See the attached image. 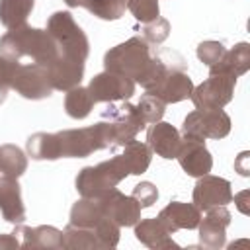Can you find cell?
<instances>
[{
	"mask_svg": "<svg viewBox=\"0 0 250 250\" xmlns=\"http://www.w3.org/2000/svg\"><path fill=\"white\" fill-rule=\"evenodd\" d=\"M0 55L12 61H20L21 57H31L33 62L47 64L59 55V49L53 37L47 33V29H37L23 23L8 29L0 37Z\"/></svg>",
	"mask_w": 250,
	"mask_h": 250,
	"instance_id": "cell-1",
	"label": "cell"
},
{
	"mask_svg": "<svg viewBox=\"0 0 250 250\" xmlns=\"http://www.w3.org/2000/svg\"><path fill=\"white\" fill-rule=\"evenodd\" d=\"M127 176H129L127 164L121 158V154H117L96 166H84L76 176V191L82 197L98 199Z\"/></svg>",
	"mask_w": 250,
	"mask_h": 250,
	"instance_id": "cell-2",
	"label": "cell"
},
{
	"mask_svg": "<svg viewBox=\"0 0 250 250\" xmlns=\"http://www.w3.org/2000/svg\"><path fill=\"white\" fill-rule=\"evenodd\" d=\"M47 33L53 37L61 55L86 61L90 53V43L82 27L74 21L70 12H55L47 21Z\"/></svg>",
	"mask_w": 250,
	"mask_h": 250,
	"instance_id": "cell-3",
	"label": "cell"
},
{
	"mask_svg": "<svg viewBox=\"0 0 250 250\" xmlns=\"http://www.w3.org/2000/svg\"><path fill=\"white\" fill-rule=\"evenodd\" d=\"M57 135L61 141L62 156H68V158H84L96 150H102L113 145L107 121H100L92 127L64 129V131H59Z\"/></svg>",
	"mask_w": 250,
	"mask_h": 250,
	"instance_id": "cell-4",
	"label": "cell"
},
{
	"mask_svg": "<svg viewBox=\"0 0 250 250\" xmlns=\"http://www.w3.org/2000/svg\"><path fill=\"white\" fill-rule=\"evenodd\" d=\"M148 43L143 37H131L125 43H119L111 47L104 57V66L109 72H117L123 76H129L137 80V76L143 72V68L150 61Z\"/></svg>",
	"mask_w": 250,
	"mask_h": 250,
	"instance_id": "cell-5",
	"label": "cell"
},
{
	"mask_svg": "<svg viewBox=\"0 0 250 250\" xmlns=\"http://www.w3.org/2000/svg\"><path fill=\"white\" fill-rule=\"evenodd\" d=\"M230 133V117L223 109H195L186 115L182 137L191 141L225 139Z\"/></svg>",
	"mask_w": 250,
	"mask_h": 250,
	"instance_id": "cell-6",
	"label": "cell"
},
{
	"mask_svg": "<svg viewBox=\"0 0 250 250\" xmlns=\"http://www.w3.org/2000/svg\"><path fill=\"white\" fill-rule=\"evenodd\" d=\"M234 84H236L234 76L213 72L205 82L193 86L189 98L197 109H223L232 100Z\"/></svg>",
	"mask_w": 250,
	"mask_h": 250,
	"instance_id": "cell-7",
	"label": "cell"
},
{
	"mask_svg": "<svg viewBox=\"0 0 250 250\" xmlns=\"http://www.w3.org/2000/svg\"><path fill=\"white\" fill-rule=\"evenodd\" d=\"M12 88L27 100H43V98H49L53 92L47 66L39 62H31V64L18 62L12 78Z\"/></svg>",
	"mask_w": 250,
	"mask_h": 250,
	"instance_id": "cell-8",
	"label": "cell"
},
{
	"mask_svg": "<svg viewBox=\"0 0 250 250\" xmlns=\"http://www.w3.org/2000/svg\"><path fill=\"white\" fill-rule=\"evenodd\" d=\"M104 119H109L107 127L113 145H127L129 141L135 139V135L141 129H145V121L139 115L137 105L133 104H121L109 107L107 111H104Z\"/></svg>",
	"mask_w": 250,
	"mask_h": 250,
	"instance_id": "cell-9",
	"label": "cell"
},
{
	"mask_svg": "<svg viewBox=\"0 0 250 250\" xmlns=\"http://www.w3.org/2000/svg\"><path fill=\"white\" fill-rule=\"evenodd\" d=\"M88 92L92 94L94 102H119V100H129L135 94V80L117 72L104 70L96 74L90 84Z\"/></svg>",
	"mask_w": 250,
	"mask_h": 250,
	"instance_id": "cell-10",
	"label": "cell"
},
{
	"mask_svg": "<svg viewBox=\"0 0 250 250\" xmlns=\"http://www.w3.org/2000/svg\"><path fill=\"white\" fill-rule=\"evenodd\" d=\"M232 201V189L230 182L219 176L203 174L197 178V184L191 193V203L199 211H207L215 205H227Z\"/></svg>",
	"mask_w": 250,
	"mask_h": 250,
	"instance_id": "cell-11",
	"label": "cell"
},
{
	"mask_svg": "<svg viewBox=\"0 0 250 250\" xmlns=\"http://www.w3.org/2000/svg\"><path fill=\"white\" fill-rule=\"evenodd\" d=\"M104 217L111 219L119 227H133L141 219V205L133 195H125L119 189L111 188L102 197H98Z\"/></svg>",
	"mask_w": 250,
	"mask_h": 250,
	"instance_id": "cell-12",
	"label": "cell"
},
{
	"mask_svg": "<svg viewBox=\"0 0 250 250\" xmlns=\"http://www.w3.org/2000/svg\"><path fill=\"white\" fill-rule=\"evenodd\" d=\"M49 72V82L53 90L68 92L76 86H80L82 76H84V61L66 57V55H57L51 62L45 64Z\"/></svg>",
	"mask_w": 250,
	"mask_h": 250,
	"instance_id": "cell-13",
	"label": "cell"
},
{
	"mask_svg": "<svg viewBox=\"0 0 250 250\" xmlns=\"http://www.w3.org/2000/svg\"><path fill=\"white\" fill-rule=\"evenodd\" d=\"M176 158H178L182 170L191 178H199L203 174H209L213 168V156L207 150L203 141L182 139Z\"/></svg>",
	"mask_w": 250,
	"mask_h": 250,
	"instance_id": "cell-14",
	"label": "cell"
},
{
	"mask_svg": "<svg viewBox=\"0 0 250 250\" xmlns=\"http://www.w3.org/2000/svg\"><path fill=\"white\" fill-rule=\"evenodd\" d=\"M230 223V213L227 211L225 205H215L207 209V215L199 219V240L207 248H223L225 246V236H227V227Z\"/></svg>",
	"mask_w": 250,
	"mask_h": 250,
	"instance_id": "cell-15",
	"label": "cell"
},
{
	"mask_svg": "<svg viewBox=\"0 0 250 250\" xmlns=\"http://www.w3.org/2000/svg\"><path fill=\"white\" fill-rule=\"evenodd\" d=\"M0 213L12 225H21L25 221V207L18 178L6 174H0Z\"/></svg>",
	"mask_w": 250,
	"mask_h": 250,
	"instance_id": "cell-16",
	"label": "cell"
},
{
	"mask_svg": "<svg viewBox=\"0 0 250 250\" xmlns=\"http://www.w3.org/2000/svg\"><path fill=\"white\" fill-rule=\"evenodd\" d=\"M180 143H182V135L172 123L156 121L146 131V145L150 146L152 152H156L162 158H176Z\"/></svg>",
	"mask_w": 250,
	"mask_h": 250,
	"instance_id": "cell-17",
	"label": "cell"
},
{
	"mask_svg": "<svg viewBox=\"0 0 250 250\" xmlns=\"http://www.w3.org/2000/svg\"><path fill=\"white\" fill-rule=\"evenodd\" d=\"M158 219L162 225L174 234L180 229H197L201 211L193 203H184V201H170L160 213Z\"/></svg>",
	"mask_w": 250,
	"mask_h": 250,
	"instance_id": "cell-18",
	"label": "cell"
},
{
	"mask_svg": "<svg viewBox=\"0 0 250 250\" xmlns=\"http://www.w3.org/2000/svg\"><path fill=\"white\" fill-rule=\"evenodd\" d=\"M135 236L141 244L154 248V250H166V248H180L172 240V232L162 225V221L156 219H139L135 225Z\"/></svg>",
	"mask_w": 250,
	"mask_h": 250,
	"instance_id": "cell-19",
	"label": "cell"
},
{
	"mask_svg": "<svg viewBox=\"0 0 250 250\" xmlns=\"http://www.w3.org/2000/svg\"><path fill=\"white\" fill-rule=\"evenodd\" d=\"M250 68V45L248 43H236L230 51H225L223 59L209 66V74L213 72H223V74H230L234 78L246 74Z\"/></svg>",
	"mask_w": 250,
	"mask_h": 250,
	"instance_id": "cell-20",
	"label": "cell"
},
{
	"mask_svg": "<svg viewBox=\"0 0 250 250\" xmlns=\"http://www.w3.org/2000/svg\"><path fill=\"white\" fill-rule=\"evenodd\" d=\"M191 90H193V82L186 72L170 70L154 94L158 98H162L164 104H178V102L188 100L191 96Z\"/></svg>",
	"mask_w": 250,
	"mask_h": 250,
	"instance_id": "cell-21",
	"label": "cell"
},
{
	"mask_svg": "<svg viewBox=\"0 0 250 250\" xmlns=\"http://www.w3.org/2000/svg\"><path fill=\"white\" fill-rule=\"evenodd\" d=\"M20 234L23 236L21 246L23 248H45V250H55L62 248V230L51 227V225H41V227H21Z\"/></svg>",
	"mask_w": 250,
	"mask_h": 250,
	"instance_id": "cell-22",
	"label": "cell"
},
{
	"mask_svg": "<svg viewBox=\"0 0 250 250\" xmlns=\"http://www.w3.org/2000/svg\"><path fill=\"white\" fill-rule=\"evenodd\" d=\"M27 154L33 160H57L62 158L61 141L57 133H33L25 143Z\"/></svg>",
	"mask_w": 250,
	"mask_h": 250,
	"instance_id": "cell-23",
	"label": "cell"
},
{
	"mask_svg": "<svg viewBox=\"0 0 250 250\" xmlns=\"http://www.w3.org/2000/svg\"><path fill=\"white\" fill-rule=\"evenodd\" d=\"M125 150L121 154V158L125 160L127 164V170L129 174L133 176H141L148 170L150 166V160H152V150L146 143H141V141H129L127 145H123Z\"/></svg>",
	"mask_w": 250,
	"mask_h": 250,
	"instance_id": "cell-24",
	"label": "cell"
},
{
	"mask_svg": "<svg viewBox=\"0 0 250 250\" xmlns=\"http://www.w3.org/2000/svg\"><path fill=\"white\" fill-rule=\"evenodd\" d=\"M102 219H104V211L98 199L82 197L70 209V225H76V227L94 229Z\"/></svg>",
	"mask_w": 250,
	"mask_h": 250,
	"instance_id": "cell-25",
	"label": "cell"
},
{
	"mask_svg": "<svg viewBox=\"0 0 250 250\" xmlns=\"http://www.w3.org/2000/svg\"><path fill=\"white\" fill-rule=\"evenodd\" d=\"M35 0H0V23L8 29L23 25Z\"/></svg>",
	"mask_w": 250,
	"mask_h": 250,
	"instance_id": "cell-26",
	"label": "cell"
},
{
	"mask_svg": "<svg viewBox=\"0 0 250 250\" xmlns=\"http://www.w3.org/2000/svg\"><path fill=\"white\" fill-rule=\"evenodd\" d=\"M62 248H66V250H96V248H100V242L96 238L94 229L68 225L62 230Z\"/></svg>",
	"mask_w": 250,
	"mask_h": 250,
	"instance_id": "cell-27",
	"label": "cell"
},
{
	"mask_svg": "<svg viewBox=\"0 0 250 250\" xmlns=\"http://www.w3.org/2000/svg\"><path fill=\"white\" fill-rule=\"evenodd\" d=\"M94 100H92V94L88 92V88H82V86H76L72 90L66 92L64 96V111L72 117V119H84L90 115L92 107H94Z\"/></svg>",
	"mask_w": 250,
	"mask_h": 250,
	"instance_id": "cell-28",
	"label": "cell"
},
{
	"mask_svg": "<svg viewBox=\"0 0 250 250\" xmlns=\"http://www.w3.org/2000/svg\"><path fill=\"white\" fill-rule=\"evenodd\" d=\"M27 168V156L16 145H0V174L20 178Z\"/></svg>",
	"mask_w": 250,
	"mask_h": 250,
	"instance_id": "cell-29",
	"label": "cell"
},
{
	"mask_svg": "<svg viewBox=\"0 0 250 250\" xmlns=\"http://www.w3.org/2000/svg\"><path fill=\"white\" fill-rule=\"evenodd\" d=\"M168 72H170V68L160 61V59H150L148 61V64L143 68V72L137 76V80H135V84H141L146 92H150V94H154L156 90H158V86L164 82V78L168 76Z\"/></svg>",
	"mask_w": 250,
	"mask_h": 250,
	"instance_id": "cell-30",
	"label": "cell"
},
{
	"mask_svg": "<svg viewBox=\"0 0 250 250\" xmlns=\"http://www.w3.org/2000/svg\"><path fill=\"white\" fill-rule=\"evenodd\" d=\"M84 8L102 20H119L125 14L127 2L125 0H86Z\"/></svg>",
	"mask_w": 250,
	"mask_h": 250,
	"instance_id": "cell-31",
	"label": "cell"
},
{
	"mask_svg": "<svg viewBox=\"0 0 250 250\" xmlns=\"http://www.w3.org/2000/svg\"><path fill=\"white\" fill-rule=\"evenodd\" d=\"M137 109H139V115L143 117L145 123H156L162 119L164 115V109H166V104L162 98H158L156 94H143L139 104H137Z\"/></svg>",
	"mask_w": 250,
	"mask_h": 250,
	"instance_id": "cell-32",
	"label": "cell"
},
{
	"mask_svg": "<svg viewBox=\"0 0 250 250\" xmlns=\"http://www.w3.org/2000/svg\"><path fill=\"white\" fill-rule=\"evenodd\" d=\"M119 225L113 223L111 219L104 217L96 227H94V232H96V238L100 242V248L102 250H107V248H115L117 242H119Z\"/></svg>",
	"mask_w": 250,
	"mask_h": 250,
	"instance_id": "cell-33",
	"label": "cell"
},
{
	"mask_svg": "<svg viewBox=\"0 0 250 250\" xmlns=\"http://www.w3.org/2000/svg\"><path fill=\"white\" fill-rule=\"evenodd\" d=\"M127 10L141 23H148L160 16L158 0H127Z\"/></svg>",
	"mask_w": 250,
	"mask_h": 250,
	"instance_id": "cell-34",
	"label": "cell"
},
{
	"mask_svg": "<svg viewBox=\"0 0 250 250\" xmlns=\"http://www.w3.org/2000/svg\"><path fill=\"white\" fill-rule=\"evenodd\" d=\"M225 45L221 43V41H201L199 45H197V57H199V61L203 62V64H207V66H213V64H217L221 59H223V55H225Z\"/></svg>",
	"mask_w": 250,
	"mask_h": 250,
	"instance_id": "cell-35",
	"label": "cell"
},
{
	"mask_svg": "<svg viewBox=\"0 0 250 250\" xmlns=\"http://www.w3.org/2000/svg\"><path fill=\"white\" fill-rule=\"evenodd\" d=\"M143 39L145 41H150V43H162L164 39H168V35H170V23H168V20H164V18H156V20H152V21H148V23H145V27H143Z\"/></svg>",
	"mask_w": 250,
	"mask_h": 250,
	"instance_id": "cell-36",
	"label": "cell"
},
{
	"mask_svg": "<svg viewBox=\"0 0 250 250\" xmlns=\"http://www.w3.org/2000/svg\"><path fill=\"white\" fill-rule=\"evenodd\" d=\"M16 66H18V61H12V59L0 55V104L6 100L8 88H12V78H14Z\"/></svg>",
	"mask_w": 250,
	"mask_h": 250,
	"instance_id": "cell-37",
	"label": "cell"
},
{
	"mask_svg": "<svg viewBox=\"0 0 250 250\" xmlns=\"http://www.w3.org/2000/svg\"><path fill=\"white\" fill-rule=\"evenodd\" d=\"M133 197L137 199V203L141 205V209L143 207H150L158 199V189L150 182H141V184H137L133 188Z\"/></svg>",
	"mask_w": 250,
	"mask_h": 250,
	"instance_id": "cell-38",
	"label": "cell"
},
{
	"mask_svg": "<svg viewBox=\"0 0 250 250\" xmlns=\"http://www.w3.org/2000/svg\"><path fill=\"white\" fill-rule=\"evenodd\" d=\"M248 156H250V152H240L238 154V158H236V162H234V168H236V172H240L242 176H248L250 174V168H248Z\"/></svg>",
	"mask_w": 250,
	"mask_h": 250,
	"instance_id": "cell-39",
	"label": "cell"
},
{
	"mask_svg": "<svg viewBox=\"0 0 250 250\" xmlns=\"http://www.w3.org/2000/svg\"><path fill=\"white\" fill-rule=\"evenodd\" d=\"M20 246L21 244L18 242V238L14 234H0V250H14Z\"/></svg>",
	"mask_w": 250,
	"mask_h": 250,
	"instance_id": "cell-40",
	"label": "cell"
},
{
	"mask_svg": "<svg viewBox=\"0 0 250 250\" xmlns=\"http://www.w3.org/2000/svg\"><path fill=\"white\" fill-rule=\"evenodd\" d=\"M248 195H250L248 189H244V191H240L238 195H234V203H236V207L240 209V213H244V215L250 213V209L246 207V197H248Z\"/></svg>",
	"mask_w": 250,
	"mask_h": 250,
	"instance_id": "cell-41",
	"label": "cell"
},
{
	"mask_svg": "<svg viewBox=\"0 0 250 250\" xmlns=\"http://www.w3.org/2000/svg\"><path fill=\"white\" fill-rule=\"evenodd\" d=\"M125 2H127V0H125Z\"/></svg>",
	"mask_w": 250,
	"mask_h": 250,
	"instance_id": "cell-42",
	"label": "cell"
}]
</instances>
